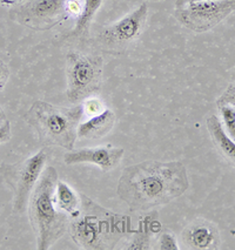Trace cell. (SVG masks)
Segmentation results:
<instances>
[{
    "mask_svg": "<svg viewBox=\"0 0 235 250\" xmlns=\"http://www.w3.org/2000/svg\"><path fill=\"white\" fill-rule=\"evenodd\" d=\"M217 106L221 104H232L235 107V83H229L225 92L220 95V98L216 101Z\"/></svg>",
    "mask_w": 235,
    "mask_h": 250,
    "instance_id": "obj_17",
    "label": "cell"
},
{
    "mask_svg": "<svg viewBox=\"0 0 235 250\" xmlns=\"http://www.w3.org/2000/svg\"><path fill=\"white\" fill-rule=\"evenodd\" d=\"M100 101L97 100H91L86 104V108H87V113L88 114H98L100 113Z\"/></svg>",
    "mask_w": 235,
    "mask_h": 250,
    "instance_id": "obj_19",
    "label": "cell"
},
{
    "mask_svg": "<svg viewBox=\"0 0 235 250\" xmlns=\"http://www.w3.org/2000/svg\"><path fill=\"white\" fill-rule=\"evenodd\" d=\"M182 240L188 248L198 250L216 249L220 243L216 228L206 221H198L188 226L182 232Z\"/></svg>",
    "mask_w": 235,
    "mask_h": 250,
    "instance_id": "obj_10",
    "label": "cell"
},
{
    "mask_svg": "<svg viewBox=\"0 0 235 250\" xmlns=\"http://www.w3.org/2000/svg\"><path fill=\"white\" fill-rule=\"evenodd\" d=\"M207 128L210 132L212 140L217 148L220 154L227 160V162L235 168V140L227 134L222 126V122L216 115L208 116Z\"/></svg>",
    "mask_w": 235,
    "mask_h": 250,
    "instance_id": "obj_12",
    "label": "cell"
},
{
    "mask_svg": "<svg viewBox=\"0 0 235 250\" xmlns=\"http://www.w3.org/2000/svg\"><path fill=\"white\" fill-rule=\"evenodd\" d=\"M83 112L81 106L64 108L37 101L28 110L26 120L37 130L43 144L73 150Z\"/></svg>",
    "mask_w": 235,
    "mask_h": 250,
    "instance_id": "obj_3",
    "label": "cell"
},
{
    "mask_svg": "<svg viewBox=\"0 0 235 250\" xmlns=\"http://www.w3.org/2000/svg\"><path fill=\"white\" fill-rule=\"evenodd\" d=\"M103 1L104 0H85L84 1V6L81 8L77 22H75L72 37L81 39L86 36L89 25H91L93 18L103 5Z\"/></svg>",
    "mask_w": 235,
    "mask_h": 250,
    "instance_id": "obj_13",
    "label": "cell"
},
{
    "mask_svg": "<svg viewBox=\"0 0 235 250\" xmlns=\"http://www.w3.org/2000/svg\"><path fill=\"white\" fill-rule=\"evenodd\" d=\"M104 61L98 55L69 52L67 54V98L79 103L99 89Z\"/></svg>",
    "mask_w": 235,
    "mask_h": 250,
    "instance_id": "obj_4",
    "label": "cell"
},
{
    "mask_svg": "<svg viewBox=\"0 0 235 250\" xmlns=\"http://www.w3.org/2000/svg\"><path fill=\"white\" fill-rule=\"evenodd\" d=\"M11 138V124L10 121L5 120L0 125V145L6 142Z\"/></svg>",
    "mask_w": 235,
    "mask_h": 250,
    "instance_id": "obj_18",
    "label": "cell"
},
{
    "mask_svg": "<svg viewBox=\"0 0 235 250\" xmlns=\"http://www.w3.org/2000/svg\"><path fill=\"white\" fill-rule=\"evenodd\" d=\"M57 182L56 168L48 166L28 200V214L37 237L38 250H48L67 230L68 219L54 206Z\"/></svg>",
    "mask_w": 235,
    "mask_h": 250,
    "instance_id": "obj_2",
    "label": "cell"
},
{
    "mask_svg": "<svg viewBox=\"0 0 235 250\" xmlns=\"http://www.w3.org/2000/svg\"><path fill=\"white\" fill-rule=\"evenodd\" d=\"M147 16L149 6L146 2H144L133 12L125 16L114 24L109 25L108 27L104 28L97 38L98 43L104 51L111 53L124 51L143 32Z\"/></svg>",
    "mask_w": 235,
    "mask_h": 250,
    "instance_id": "obj_6",
    "label": "cell"
},
{
    "mask_svg": "<svg viewBox=\"0 0 235 250\" xmlns=\"http://www.w3.org/2000/svg\"><path fill=\"white\" fill-rule=\"evenodd\" d=\"M7 78H8V69H7L6 63H4L1 60H0V88L5 85Z\"/></svg>",
    "mask_w": 235,
    "mask_h": 250,
    "instance_id": "obj_20",
    "label": "cell"
},
{
    "mask_svg": "<svg viewBox=\"0 0 235 250\" xmlns=\"http://www.w3.org/2000/svg\"><path fill=\"white\" fill-rule=\"evenodd\" d=\"M222 118V126L227 134L235 140V107L232 104H221L219 106Z\"/></svg>",
    "mask_w": 235,
    "mask_h": 250,
    "instance_id": "obj_15",
    "label": "cell"
},
{
    "mask_svg": "<svg viewBox=\"0 0 235 250\" xmlns=\"http://www.w3.org/2000/svg\"><path fill=\"white\" fill-rule=\"evenodd\" d=\"M56 200L58 208L60 210L67 211V213L72 214L73 216H77L79 214V197H78L77 194L74 193L73 189L68 185H66L63 181H59V180L57 182Z\"/></svg>",
    "mask_w": 235,
    "mask_h": 250,
    "instance_id": "obj_14",
    "label": "cell"
},
{
    "mask_svg": "<svg viewBox=\"0 0 235 250\" xmlns=\"http://www.w3.org/2000/svg\"><path fill=\"white\" fill-rule=\"evenodd\" d=\"M46 161H47V155L45 150L42 149L33 156L28 158L22 165L18 177V183H17L16 199H14V210L18 213L28 203L32 191L39 181L43 171L45 170Z\"/></svg>",
    "mask_w": 235,
    "mask_h": 250,
    "instance_id": "obj_7",
    "label": "cell"
},
{
    "mask_svg": "<svg viewBox=\"0 0 235 250\" xmlns=\"http://www.w3.org/2000/svg\"><path fill=\"white\" fill-rule=\"evenodd\" d=\"M159 249L161 250H178L179 246L175 237L171 232H162L158 241Z\"/></svg>",
    "mask_w": 235,
    "mask_h": 250,
    "instance_id": "obj_16",
    "label": "cell"
},
{
    "mask_svg": "<svg viewBox=\"0 0 235 250\" xmlns=\"http://www.w3.org/2000/svg\"><path fill=\"white\" fill-rule=\"evenodd\" d=\"M195 1H206V0H176L175 7L184 6V5H187L190 4V2H195Z\"/></svg>",
    "mask_w": 235,
    "mask_h": 250,
    "instance_id": "obj_21",
    "label": "cell"
},
{
    "mask_svg": "<svg viewBox=\"0 0 235 250\" xmlns=\"http://www.w3.org/2000/svg\"><path fill=\"white\" fill-rule=\"evenodd\" d=\"M115 122V114L111 109H104L78 127V138L100 139L111 132Z\"/></svg>",
    "mask_w": 235,
    "mask_h": 250,
    "instance_id": "obj_11",
    "label": "cell"
},
{
    "mask_svg": "<svg viewBox=\"0 0 235 250\" xmlns=\"http://www.w3.org/2000/svg\"><path fill=\"white\" fill-rule=\"evenodd\" d=\"M66 0H30L27 4L18 8L17 18L22 24L39 27L62 16Z\"/></svg>",
    "mask_w": 235,
    "mask_h": 250,
    "instance_id": "obj_9",
    "label": "cell"
},
{
    "mask_svg": "<svg viewBox=\"0 0 235 250\" xmlns=\"http://www.w3.org/2000/svg\"><path fill=\"white\" fill-rule=\"evenodd\" d=\"M125 150L123 148L95 147L83 148L78 150H68L64 155V162L66 165L92 164L100 167L101 169L108 171L113 170L120 164Z\"/></svg>",
    "mask_w": 235,
    "mask_h": 250,
    "instance_id": "obj_8",
    "label": "cell"
},
{
    "mask_svg": "<svg viewBox=\"0 0 235 250\" xmlns=\"http://www.w3.org/2000/svg\"><path fill=\"white\" fill-rule=\"evenodd\" d=\"M0 121H5V115L2 114V112H0Z\"/></svg>",
    "mask_w": 235,
    "mask_h": 250,
    "instance_id": "obj_22",
    "label": "cell"
},
{
    "mask_svg": "<svg viewBox=\"0 0 235 250\" xmlns=\"http://www.w3.org/2000/svg\"><path fill=\"white\" fill-rule=\"evenodd\" d=\"M235 11V0H206L175 7L174 17L187 30L205 33L231 16Z\"/></svg>",
    "mask_w": 235,
    "mask_h": 250,
    "instance_id": "obj_5",
    "label": "cell"
},
{
    "mask_svg": "<svg viewBox=\"0 0 235 250\" xmlns=\"http://www.w3.org/2000/svg\"><path fill=\"white\" fill-rule=\"evenodd\" d=\"M190 188L186 166L180 161H149L126 167L117 193L130 210H150L178 199Z\"/></svg>",
    "mask_w": 235,
    "mask_h": 250,
    "instance_id": "obj_1",
    "label": "cell"
}]
</instances>
